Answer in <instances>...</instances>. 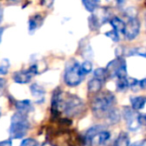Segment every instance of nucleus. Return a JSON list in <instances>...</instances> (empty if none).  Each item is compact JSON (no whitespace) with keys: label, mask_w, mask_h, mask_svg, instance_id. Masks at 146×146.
<instances>
[{"label":"nucleus","mask_w":146,"mask_h":146,"mask_svg":"<svg viewBox=\"0 0 146 146\" xmlns=\"http://www.w3.org/2000/svg\"><path fill=\"white\" fill-rule=\"evenodd\" d=\"M33 76H34V73L30 69H27V70H20L15 72L13 75V79L18 84H26L31 81Z\"/></svg>","instance_id":"obj_8"},{"label":"nucleus","mask_w":146,"mask_h":146,"mask_svg":"<svg viewBox=\"0 0 146 146\" xmlns=\"http://www.w3.org/2000/svg\"><path fill=\"white\" fill-rule=\"evenodd\" d=\"M5 86H6V80L0 77V96L3 94V91H4V89H5Z\"/></svg>","instance_id":"obj_26"},{"label":"nucleus","mask_w":146,"mask_h":146,"mask_svg":"<svg viewBox=\"0 0 146 146\" xmlns=\"http://www.w3.org/2000/svg\"><path fill=\"white\" fill-rule=\"evenodd\" d=\"M116 2H117L118 4H122V3L124 2V0H116Z\"/></svg>","instance_id":"obj_34"},{"label":"nucleus","mask_w":146,"mask_h":146,"mask_svg":"<svg viewBox=\"0 0 146 146\" xmlns=\"http://www.w3.org/2000/svg\"><path fill=\"white\" fill-rule=\"evenodd\" d=\"M0 146H12V141H11V139L1 141L0 142Z\"/></svg>","instance_id":"obj_29"},{"label":"nucleus","mask_w":146,"mask_h":146,"mask_svg":"<svg viewBox=\"0 0 146 146\" xmlns=\"http://www.w3.org/2000/svg\"><path fill=\"white\" fill-rule=\"evenodd\" d=\"M130 102H131L132 108L137 111V110H141L144 108L146 99L144 96H136V97L130 98Z\"/></svg>","instance_id":"obj_15"},{"label":"nucleus","mask_w":146,"mask_h":146,"mask_svg":"<svg viewBox=\"0 0 146 146\" xmlns=\"http://www.w3.org/2000/svg\"><path fill=\"white\" fill-rule=\"evenodd\" d=\"M105 35L107 37H109L112 41L114 42H118L119 41V33H117L115 30H111V31H108V32L105 33Z\"/></svg>","instance_id":"obj_24"},{"label":"nucleus","mask_w":146,"mask_h":146,"mask_svg":"<svg viewBox=\"0 0 146 146\" xmlns=\"http://www.w3.org/2000/svg\"><path fill=\"white\" fill-rule=\"evenodd\" d=\"M103 83L104 81H102V80L98 79L96 77H93L88 82V90H89V92H93V93L99 92L101 90L102 86H103Z\"/></svg>","instance_id":"obj_14"},{"label":"nucleus","mask_w":146,"mask_h":146,"mask_svg":"<svg viewBox=\"0 0 146 146\" xmlns=\"http://www.w3.org/2000/svg\"><path fill=\"white\" fill-rule=\"evenodd\" d=\"M31 94L34 97V100L36 103H42L45 99V90L43 87H41L39 84L33 83L30 86Z\"/></svg>","instance_id":"obj_9"},{"label":"nucleus","mask_w":146,"mask_h":146,"mask_svg":"<svg viewBox=\"0 0 146 146\" xmlns=\"http://www.w3.org/2000/svg\"><path fill=\"white\" fill-rule=\"evenodd\" d=\"M94 77L98 78V79L105 81V79L107 78V73H106L105 68H97L94 71Z\"/></svg>","instance_id":"obj_22"},{"label":"nucleus","mask_w":146,"mask_h":146,"mask_svg":"<svg viewBox=\"0 0 146 146\" xmlns=\"http://www.w3.org/2000/svg\"><path fill=\"white\" fill-rule=\"evenodd\" d=\"M42 17L40 16L39 14H36L34 15L33 17H31L29 19V22H28V28H29V32L30 33H33L35 32L37 28H39L41 24H42Z\"/></svg>","instance_id":"obj_13"},{"label":"nucleus","mask_w":146,"mask_h":146,"mask_svg":"<svg viewBox=\"0 0 146 146\" xmlns=\"http://www.w3.org/2000/svg\"><path fill=\"white\" fill-rule=\"evenodd\" d=\"M104 117L109 122V124H116V123H118L120 120V112L118 111V109L112 107L108 110L107 113L105 114Z\"/></svg>","instance_id":"obj_11"},{"label":"nucleus","mask_w":146,"mask_h":146,"mask_svg":"<svg viewBox=\"0 0 146 146\" xmlns=\"http://www.w3.org/2000/svg\"><path fill=\"white\" fill-rule=\"evenodd\" d=\"M138 121H139V123L142 125H144L146 122V116L145 114H138Z\"/></svg>","instance_id":"obj_27"},{"label":"nucleus","mask_w":146,"mask_h":146,"mask_svg":"<svg viewBox=\"0 0 146 146\" xmlns=\"http://www.w3.org/2000/svg\"><path fill=\"white\" fill-rule=\"evenodd\" d=\"M84 110V102L81 98L73 94L62 93L60 101V111H62L66 116L76 117L80 115Z\"/></svg>","instance_id":"obj_1"},{"label":"nucleus","mask_w":146,"mask_h":146,"mask_svg":"<svg viewBox=\"0 0 146 146\" xmlns=\"http://www.w3.org/2000/svg\"><path fill=\"white\" fill-rule=\"evenodd\" d=\"M115 103V96L110 91H105L99 93L94 97L91 103V109L96 117L105 116L107 111L113 107Z\"/></svg>","instance_id":"obj_2"},{"label":"nucleus","mask_w":146,"mask_h":146,"mask_svg":"<svg viewBox=\"0 0 146 146\" xmlns=\"http://www.w3.org/2000/svg\"><path fill=\"white\" fill-rule=\"evenodd\" d=\"M42 146H53V145H51L50 143H45V144H43Z\"/></svg>","instance_id":"obj_35"},{"label":"nucleus","mask_w":146,"mask_h":146,"mask_svg":"<svg viewBox=\"0 0 146 146\" xmlns=\"http://www.w3.org/2000/svg\"><path fill=\"white\" fill-rule=\"evenodd\" d=\"M85 74L80 69V64L76 59H70L66 63L64 71V82L70 87L77 86L83 81Z\"/></svg>","instance_id":"obj_4"},{"label":"nucleus","mask_w":146,"mask_h":146,"mask_svg":"<svg viewBox=\"0 0 146 146\" xmlns=\"http://www.w3.org/2000/svg\"><path fill=\"white\" fill-rule=\"evenodd\" d=\"M53 1H54V0H42V4L47 6L48 8H50L53 4Z\"/></svg>","instance_id":"obj_28"},{"label":"nucleus","mask_w":146,"mask_h":146,"mask_svg":"<svg viewBox=\"0 0 146 146\" xmlns=\"http://www.w3.org/2000/svg\"><path fill=\"white\" fill-rule=\"evenodd\" d=\"M80 69L86 75V74H88V73H90L92 71V63L89 60L84 61L82 64H80Z\"/></svg>","instance_id":"obj_23"},{"label":"nucleus","mask_w":146,"mask_h":146,"mask_svg":"<svg viewBox=\"0 0 146 146\" xmlns=\"http://www.w3.org/2000/svg\"><path fill=\"white\" fill-rule=\"evenodd\" d=\"M130 145V139L129 136L126 132H120L118 137L115 140L114 146H129Z\"/></svg>","instance_id":"obj_18"},{"label":"nucleus","mask_w":146,"mask_h":146,"mask_svg":"<svg viewBox=\"0 0 146 146\" xmlns=\"http://www.w3.org/2000/svg\"><path fill=\"white\" fill-rule=\"evenodd\" d=\"M139 86L141 89H145L146 87V79H142L141 81H139Z\"/></svg>","instance_id":"obj_31"},{"label":"nucleus","mask_w":146,"mask_h":146,"mask_svg":"<svg viewBox=\"0 0 146 146\" xmlns=\"http://www.w3.org/2000/svg\"><path fill=\"white\" fill-rule=\"evenodd\" d=\"M107 76L109 77L122 78L126 77L127 69H126V62L123 58H116L110 61L105 68Z\"/></svg>","instance_id":"obj_5"},{"label":"nucleus","mask_w":146,"mask_h":146,"mask_svg":"<svg viewBox=\"0 0 146 146\" xmlns=\"http://www.w3.org/2000/svg\"><path fill=\"white\" fill-rule=\"evenodd\" d=\"M127 56H133V55H138V56L145 57V49L142 47H134V48H130L126 52Z\"/></svg>","instance_id":"obj_19"},{"label":"nucleus","mask_w":146,"mask_h":146,"mask_svg":"<svg viewBox=\"0 0 146 146\" xmlns=\"http://www.w3.org/2000/svg\"><path fill=\"white\" fill-rule=\"evenodd\" d=\"M15 106H16L18 112H21V113L24 114L29 113V112L33 110V106L30 100H19V101H16Z\"/></svg>","instance_id":"obj_10"},{"label":"nucleus","mask_w":146,"mask_h":146,"mask_svg":"<svg viewBox=\"0 0 146 146\" xmlns=\"http://www.w3.org/2000/svg\"><path fill=\"white\" fill-rule=\"evenodd\" d=\"M140 32V21L137 17L128 18L127 23H125L124 28V36L127 40H133L138 36Z\"/></svg>","instance_id":"obj_6"},{"label":"nucleus","mask_w":146,"mask_h":146,"mask_svg":"<svg viewBox=\"0 0 146 146\" xmlns=\"http://www.w3.org/2000/svg\"><path fill=\"white\" fill-rule=\"evenodd\" d=\"M3 12H4V11H3V7L0 5V23L2 22V20H3Z\"/></svg>","instance_id":"obj_32"},{"label":"nucleus","mask_w":146,"mask_h":146,"mask_svg":"<svg viewBox=\"0 0 146 146\" xmlns=\"http://www.w3.org/2000/svg\"><path fill=\"white\" fill-rule=\"evenodd\" d=\"M110 136H111V134H110L109 131H107V130H105V129L101 130V131L96 133L95 135L92 137V139L90 140L89 145H91V146L104 145V144L110 139Z\"/></svg>","instance_id":"obj_7"},{"label":"nucleus","mask_w":146,"mask_h":146,"mask_svg":"<svg viewBox=\"0 0 146 146\" xmlns=\"http://www.w3.org/2000/svg\"><path fill=\"white\" fill-rule=\"evenodd\" d=\"M129 146H145V140H140V141H136L133 144Z\"/></svg>","instance_id":"obj_30"},{"label":"nucleus","mask_w":146,"mask_h":146,"mask_svg":"<svg viewBox=\"0 0 146 146\" xmlns=\"http://www.w3.org/2000/svg\"><path fill=\"white\" fill-rule=\"evenodd\" d=\"M116 87L117 90L120 92H124L125 90H127L128 87V82H127V78L126 77H122V78H118L117 83H116Z\"/></svg>","instance_id":"obj_20"},{"label":"nucleus","mask_w":146,"mask_h":146,"mask_svg":"<svg viewBox=\"0 0 146 146\" xmlns=\"http://www.w3.org/2000/svg\"><path fill=\"white\" fill-rule=\"evenodd\" d=\"M10 66V63H9L8 59H2L0 61V75H5L8 73V69Z\"/></svg>","instance_id":"obj_21"},{"label":"nucleus","mask_w":146,"mask_h":146,"mask_svg":"<svg viewBox=\"0 0 146 146\" xmlns=\"http://www.w3.org/2000/svg\"><path fill=\"white\" fill-rule=\"evenodd\" d=\"M103 129H104V127L102 125H94V126H92V127H90L85 133V141H86V143L89 144L90 140L92 139V137H93L96 133H98V132L101 131V130H103Z\"/></svg>","instance_id":"obj_17"},{"label":"nucleus","mask_w":146,"mask_h":146,"mask_svg":"<svg viewBox=\"0 0 146 146\" xmlns=\"http://www.w3.org/2000/svg\"><path fill=\"white\" fill-rule=\"evenodd\" d=\"M82 4H83L84 8L88 11V12H94L96 9L99 7L100 0H81Z\"/></svg>","instance_id":"obj_16"},{"label":"nucleus","mask_w":146,"mask_h":146,"mask_svg":"<svg viewBox=\"0 0 146 146\" xmlns=\"http://www.w3.org/2000/svg\"><path fill=\"white\" fill-rule=\"evenodd\" d=\"M30 128V123L27 118V114L16 112L11 118L9 126V135L11 139H20L24 137Z\"/></svg>","instance_id":"obj_3"},{"label":"nucleus","mask_w":146,"mask_h":146,"mask_svg":"<svg viewBox=\"0 0 146 146\" xmlns=\"http://www.w3.org/2000/svg\"><path fill=\"white\" fill-rule=\"evenodd\" d=\"M37 145H38V142L35 139H33V138H26L20 144V146H37Z\"/></svg>","instance_id":"obj_25"},{"label":"nucleus","mask_w":146,"mask_h":146,"mask_svg":"<svg viewBox=\"0 0 146 146\" xmlns=\"http://www.w3.org/2000/svg\"><path fill=\"white\" fill-rule=\"evenodd\" d=\"M3 32H4V28H0V43H1V39H2Z\"/></svg>","instance_id":"obj_33"},{"label":"nucleus","mask_w":146,"mask_h":146,"mask_svg":"<svg viewBox=\"0 0 146 146\" xmlns=\"http://www.w3.org/2000/svg\"><path fill=\"white\" fill-rule=\"evenodd\" d=\"M110 24L113 27V30H115L117 33H123L124 28H125V22L119 17L114 16L110 19Z\"/></svg>","instance_id":"obj_12"}]
</instances>
